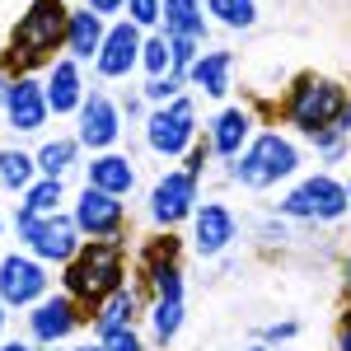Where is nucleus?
<instances>
[{"mask_svg": "<svg viewBox=\"0 0 351 351\" xmlns=\"http://www.w3.org/2000/svg\"><path fill=\"white\" fill-rule=\"evenodd\" d=\"M0 351H33V347H28V342H5Z\"/></svg>", "mask_w": 351, "mask_h": 351, "instance_id": "obj_39", "label": "nucleus"}, {"mask_svg": "<svg viewBox=\"0 0 351 351\" xmlns=\"http://www.w3.org/2000/svg\"><path fill=\"white\" fill-rule=\"evenodd\" d=\"M75 225H80V234H89V239H122L127 206H122V197L99 192V188L84 183L80 202H75Z\"/></svg>", "mask_w": 351, "mask_h": 351, "instance_id": "obj_11", "label": "nucleus"}, {"mask_svg": "<svg viewBox=\"0 0 351 351\" xmlns=\"http://www.w3.org/2000/svg\"><path fill=\"white\" fill-rule=\"evenodd\" d=\"M230 75H234V56L220 47V52H202L197 56V66L188 71V84L202 89L206 99H225V94H230Z\"/></svg>", "mask_w": 351, "mask_h": 351, "instance_id": "obj_18", "label": "nucleus"}, {"mask_svg": "<svg viewBox=\"0 0 351 351\" xmlns=\"http://www.w3.org/2000/svg\"><path fill=\"white\" fill-rule=\"evenodd\" d=\"M47 89L43 80H33V75H14L10 84V99H5V117H10V127L14 132H43V122H47Z\"/></svg>", "mask_w": 351, "mask_h": 351, "instance_id": "obj_15", "label": "nucleus"}, {"mask_svg": "<svg viewBox=\"0 0 351 351\" xmlns=\"http://www.w3.org/2000/svg\"><path fill=\"white\" fill-rule=\"evenodd\" d=\"M80 324H84V314H80V304H75L71 295L38 300V304H33V314H28V332H33L43 347H56L61 337H71Z\"/></svg>", "mask_w": 351, "mask_h": 351, "instance_id": "obj_14", "label": "nucleus"}, {"mask_svg": "<svg viewBox=\"0 0 351 351\" xmlns=\"http://www.w3.org/2000/svg\"><path fill=\"white\" fill-rule=\"evenodd\" d=\"M141 99L145 104H155V108H164V104H173V99H183V75H155V80H145V89H141Z\"/></svg>", "mask_w": 351, "mask_h": 351, "instance_id": "obj_29", "label": "nucleus"}, {"mask_svg": "<svg viewBox=\"0 0 351 351\" xmlns=\"http://www.w3.org/2000/svg\"><path fill=\"white\" fill-rule=\"evenodd\" d=\"M89 10H94L99 19H108V14H122V10H127V0H89Z\"/></svg>", "mask_w": 351, "mask_h": 351, "instance_id": "obj_35", "label": "nucleus"}, {"mask_svg": "<svg viewBox=\"0 0 351 351\" xmlns=\"http://www.w3.org/2000/svg\"><path fill=\"white\" fill-rule=\"evenodd\" d=\"M66 24H71V10L66 0H33L19 24L10 28V61L19 71H52V52L66 47Z\"/></svg>", "mask_w": 351, "mask_h": 351, "instance_id": "obj_2", "label": "nucleus"}, {"mask_svg": "<svg viewBox=\"0 0 351 351\" xmlns=\"http://www.w3.org/2000/svg\"><path fill=\"white\" fill-rule=\"evenodd\" d=\"M276 211L286 220H342L351 211V197H347V183H337L328 173H314L295 192H286V202Z\"/></svg>", "mask_w": 351, "mask_h": 351, "instance_id": "obj_6", "label": "nucleus"}, {"mask_svg": "<svg viewBox=\"0 0 351 351\" xmlns=\"http://www.w3.org/2000/svg\"><path fill=\"white\" fill-rule=\"evenodd\" d=\"M117 136H122V108L112 104L108 94H84L80 104V145L89 150H112L117 145Z\"/></svg>", "mask_w": 351, "mask_h": 351, "instance_id": "obj_13", "label": "nucleus"}, {"mask_svg": "<svg viewBox=\"0 0 351 351\" xmlns=\"http://www.w3.org/2000/svg\"><path fill=\"white\" fill-rule=\"evenodd\" d=\"M234 239H239V220L225 202H202L192 211V253L197 258H220Z\"/></svg>", "mask_w": 351, "mask_h": 351, "instance_id": "obj_10", "label": "nucleus"}, {"mask_svg": "<svg viewBox=\"0 0 351 351\" xmlns=\"http://www.w3.org/2000/svg\"><path fill=\"white\" fill-rule=\"evenodd\" d=\"M164 38H206V14L202 0H164Z\"/></svg>", "mask_w": 351, "mask_h": 351, "instance_id": "obj_21", "label": "nucleus"}, {"mask_svg": "<svg viewBox=\"0 0 351 351\" xmlns=\"http://www.w3.org/2000/svg\"><path fill=\"white\" fill-rule=\"evenodd\" d=\"M75 351H104V342H94V347H75Z\"/></svg>", "mask_w": 351, "mask_h": 351, "instance_id": "obj_41", "label": "nucleus"}, {"mask_svg": "<svg viewBox=\"0 0 351 351\" xmlns=\"http://www.w3.org/2000/svg\"><path fill=\"white\" fill-rule=\"evenodd\" d=\"M192 211H197V178L188 169H169L150 188V220L160 230H178L183 220H192Z\"/></svg>", "mask_w": 351, "mask_h": 351, "instance_id": "obj_9", "label": "nucleus"}, {"mask_svg": "<svg viewBox=\"0 0 351 351\" xmlns=\"http://www.w3.org/2000/svg\"><path fill=\"white\" fill-rule=\"evenodd\" d=\"M99 342H104V351H145V347H141V332H136L132 324H127V328H112V332H104Z\"/></svg>", "mask_w": 351, "mask_h": 351, "instance_id": "obj_32", "label": "nucleus"}, {"mask_svg": "<svg viewBox=\"0 0 351 351\" xmlns=\"http://www.w3.org/2000/svg\"><path fill=\"white\" fill-rule=\"evenodd\" d=\"M47 351H52V347H47Z\"/></svg>", "mask_w": 351, "mask_h": 351, "instance_id": "obj_46", "label": "nucleus"}, {"mask_svg": "<svg viewBox=\"0 0 351 351\" xmlns=\"http://www.w3.org/2000/svg\"><path fill=\"white\" fill-rule=\"evenodd\" d=\"M337 132H342V136H351V104L342 108V117H337Z\"/></svg>", "mask_w": 351, "mask_h": 351, "instance_id": "obj_37", "label": "nucleus"}, {"mask_svg": "<svg viewBox=\"0 0 351 351\" xmlns=\"http://www.w3.org/2000/svg\"><path fill=\"white\" fill-rule=\"evenodd\" d=\"M14 225H19V239L28 243V253H33L38 263H61V267H66L84 248L75 216H61V211H52V216H28V211H19Z\"/></svg>", "mask_w": 351, "mask_h": 351, "instance_id": "obj_5", "label": "nucleus"}, {"mask_svg": "<svg viewBox=\"0 0 351 351\" xmlns=\"http://www.w3.org/2000/svg\"><path fill=\"white\" fill-rule=\"evenodd\" d=\"M248 136H253V112L248 108H225L211 127V150L220 160H239L248 150Z\"/></svg>", "mask_w": 351, "mask_h": 351, "instance_id": "obj_17", "label": "nucleus"}, {"mask_svg": "<svg viewBox=\"0 0 351 351\" xmlns=\"http://www.w3.org/2000/svg\"><path fill=\"white\" fill-rule=\"evenodd\" d=\"M47 286H52L47 263H38L33 253H10V258H0V300H5L10 309H24V304L47 300Z\"/></svg>", "mask_w": 351, "mask_h": 351, "instance_id": "obj_8", "label": "nucleus"}, {"mask_svg": "<svg viewBox=\"0 0 351 351\" xmlns=\"http://www.w3.org/2000/svg\"><path fill=\"white\" fill-rule=\"evenodd\" d=\"M188 319V304L183 300H155V309H150V328H155V342L169 347L173 337H178V328Z\"/></svg>", "mask_w": 351, "mask_h": 351, "instance_id": "obj_25", "label": "nucleus"}, {"mask_svg": "<svg viewBox=\"0 0 351 351\" xmlns=\"http://www.w3.org/2000/svg\"><path fill=\"white\" fill-rule=\"evenodd\" d=\"M47 108L52 117H66V112H80L84 104V80H80V61H52V71H47Z\"/></svg>", "mask_w": 351, "mask_h": 351, "instance_id": "obj_16", "label": "nucleus"}, {"mask_svg": "<svg viewBox=\"0 0 351 351\" xmlns=\"http://www.w3.org/2000/svg\"><path fill=\"white\" fill-rule=\"evenodd\" d=\"M347 89L337 80H324V75H300L286 94V122L300 127L304 136L324 132V127H337V117L347 108Z\"/></svg>", "mask_w": 351, "mask_h": 351, "instance_id": "obj_4", "label": "nucleus"}, {"mask_svg": "<svg viewBox=\"0 0 351 351\" xmlns=\"http://www.w3.org/2000/svg\"><path fill=\"white\" fill-rule=\"evenodd\" d=\"M206 160H211V145H192V150H188V173H192V178L206 173Z\"/></svg>", "mask_w": 351, "mask_h": 351, "instance_id": "obj_34", "label": "nucleus"}, {"mask_svg": "<svg viewBox=\"0 0 351 351\" xmlns=\"http://www.w3.org/2000/svg\"><path fill=\"white\" fill-rule=\"evenodd\" d=\"M248 351H267V347H263V342H258V347H248Z\"/></svg>", "mask_w": 351, "mask_h": 351, "instance_id": "obj_43", "label": "nucleus"}, {"mask_svg": "<svg viewBox=\"0 0 351 351\" xmlns=\"http://www.w3.org/2000/svg\"><path fill=\"white\" fill-rule=\"evenodd\" d=\"M136 319V291H112L104 304H99V314H94V332L104 337V332H112V328H127Z\"/></svg>", "mask_w": 351, "mask_h": 351, "instance_id": "obj_22", "label": "nucleus"}, {"mask_svg": "<svg viewBox=\"0 0 351 351\" xmlns=\"http://www.w3.org/2000/svg\"><path fill=\"white\" fill-rule=\"evenodd\" d=\"M0 230H5V220H0Z\"/></svg>", "mask_w": 351, "mask_h": 351, "instance_id": "obj_45", "label": "nucleus"}, {"mask_svg": "<svg viewBox=\"0 0 351 351\" xmlns=\"http://www.w3.org/2000/svg\"><path fill=\"white\" fill-rule=\"evenodd\" d=\"M145 145L155 155H164V160L188 155L197 145V108H192V99H173V104L150 112L145 117Z\"/></svg>", "mask_w": 351, "mask_h": 351, "instance_id": "obj_7", "label": "nucleus"}, {"mask_svg": "<svg viewBox=\"0 0 351 351\" xmlns=\"http://www.w3.org/2000/svg\"><path fill=\"white\" fill-rule=\"evenodd\" d=\"M337 351H351V324L342 328V332H337Z\"/></svg>", "mask_w": 351, "mask_h": 351, "instance_id": "obj_38", "label": "nucleus"}, {"mask_svg": "<svg viewBox=\"0 0 351 351\" xmlns=\"http://www.w3.org/2000/svg\"><path fill=\"white\" fill-rule=\"evenodd\" d=\"M127 19L136 28H155L164 19V0H127Z\"/></svg>", "mask_w": 351, "mask_h": 351, "instance_id": "obj_31", "label": "nucleus"}, {"mask_svg": "<svg viewBox=\"0 0 351 351\" xmlns=\"http://www.w3.org/2000/svg\"><path fill=\"white\" fill-rule=\"evenodd\" d=\"M75 155H80V141H71V136H52L33 160H38V173H43V178H61V173L75 164Z\"/></svg>", "mask_w": 351, "mask_h": 351, "instance_id": "obj_24", "label": "nucleus"}, {"mask_svg": "<svg viewBox=\"0 0 351 351\" xmlns=\"http://www.w3.org/2000/svg\"><path fill=\"white\" fill-rule=\"evenodd\" d=\"M5 309H10V304H5V300H0V332H5V319H10V314H5Z\"/></svg>", "mask_w": 351, "mask_h": 351, "instance_id": "obj_40", "label": "nucleus"}, {"mask_svg": "<svg viewBox=\"0 0 351 351\" xmlns=\"http://www.w3.org/2000/svg\"><path fill=\"white\" fill-rule=\"evenodd\" d=\"M33 183H38V160L24 150H0V188L28 192Z\"/></svg>", "mask_w": 351, "mask_h": 351, "instance_id": "obj_23", "label": "nucleus"}, {"mask_svg": "<svg viewBox=\"0 0 351 351\" xmlns=\"http://www.w3.org/2000/svg\"><path fill=\"white\" fill-rule=\"evenodd\" d=\"M347 291H351V263H347Z\"/></svg>", "mask_w": 351, "mask_h": 351, "instance_id": "obj_42", "label": "nucleus"}, {"mask_svg": "<svg viewBox=\"0 0 351 351\" xmlns=\"http://www.w3.org/2000/svg\"><path fill=\"white\" fill-rule=\"evenodd\" d=\"M309 141H314V150H319L328 164H337L342 155H347V136L337 132V127H324V132H314Z\"/></svg>", "mask_w": 351, "mask_h": 351, "instance_id": "obj_30", "label": "nucleus"}, {"mask_svg": "<svg viewBox=\"0 0 351 351\" xmlns=\"http://www.w3.org/2000/svg\"><path fill=\"white\" fill-rule=\"evenodd\" d=\"M104 38H108L104 19L94 10H75L71 24H66V52H71V61H94L99 47H104Z\"/></svg>", "mask_w": 351, "mask_h": 351, "instance_id": "obj_19", "label": "nucleus"}, {"mask_svg": "<svg viewBox=\"0 0 351 351\" xmlns=\"http://www.w3.org/2000/svg\"><path fill=\"white\" fill-rule=\"evenodd\" d=\"M141 47H145L141 28H136L132 19H122V24L108 28L104 47H99V56H94V71H99L104 80H122V75H132L136 66H141Z\"/></svg>", "mask_w": 351, "mask_h": 351, "instance_id": "obj_12", "label": "nucleus"}, {"mask_svg": "<svg viewBox=\"0 0 351 351\" xmlns=\"http://www.w3.org/2000/svg\"><path fill=\"white\" fill-rule=\"evenodd\" d=\"M122 276H127V239H89L61 271L66 295L75 304H104L112 291H122Z\"/></svg>", "mask_w": 351, "mask_h": 351, "instance_id": "obj_1", "label": "nucleus"}, {"mask_svg": "<svg viewBox=\"0 0 351 351\" xmlns=\"http://www.w3.org/2000/svg\"><path fill=\"white\" fill-rule=\"evenodd\" d=\"M295 332H300V324H291V319L286 324H267L263 328V342H291Z\"/></svg>", "mask_w": 351, "mask_h": 351, "instance_id": "obj_33", "label": "nucleus"}, {"mask_svg": "<svg viewBox=\"0 0 351 351\" xmlns=\"http://www.w3.org/2000/svg\"><path fill=\"white\" fill-rule=\"evenodd\" d=\"M61 197H66L61 178H38V183L24 192V206H19V211H28V216H52V211H61Z\"/></svg>", "mask_w": 351, "mask_h": 351, "instance_id": "obj_26", "label": "nucleus"}, {"mask_svg": "<svg viewBox=\"0 0 351 351\" xmlns=\"http://www.w3.org/2000/svg\"><path fill=\"white\" fill-rule=\"evenodd\" d=\"M347 197H351V183H347Z\"/></svg>", "mask_w": 351, "mask_h": 351, "instance_id": "obj_44", "label": "nucleus"}, {"mask_svg": "<svg viewBox=\"0 0 351 351\" xmlns=\"http://www.w3.org/2000/svg\"><path fill=\"white\" fill-rule=\"evenodd\" d=\"M206 14H216V24H225V28L258 24V5L253 0H206Z\"/></svg>", "mask_w": 351, "mask_h": 351, "instance_id": "obj_27", "label": "nucleus"}, {"mask_svg": "<svg viewBox=\"0 0 351 351\" xmlns=\"http://www.w3.org/2000/svg\"><path fill=\"white\" fill-rule=\"evenodd\" d=\"M141 66H145V75H150V80L173 71V47H169V38H164V33L145 38V47H141Z\"/></svg>", "mask_w": 351, "mask_h": 351, "instance_id": "obj_28", "label": "nucleus"}, {"mask_svg": "<svg viewBox=\"0 0 351 351\" xmlns=\"http://www.w3.org/2000/svg\"><path fill=\"white\" fill-rule=\"evenodd\" d=\"M10 84H14V80H10V71L0 66V108H5V99H10Z\"/></svg>", "mask_w": 351, "mask_h": 351, "instance_id": "obj_36", "label": "nucleus"}, {"mask_svg": "<svg viewBox=\"0 0 351 351\" xmlns=\"http://www.w3.org/2000/svg\"><path fill=\"white\" fill-rule=\"evenodd\" d=\"M295 169H300L295 141L281 136V132H263V136H253L248 150L230 164V178H234L239 188L263 192V188H271V183H281V178H291Z\"/></svg>", "mask_w": 351, "mask_h": 351, "instance_id": "obj_3", "label": "nucleus"}, {"mask_svg": "<svg viewBox=\"0 0 351 351\" xmlns=\"http://www.w3.org/2000/svg\"><path fill=\"white\" fill-rule=\"evenodd\" d=\"M89 188L112 192V197H127V192L136 188V164L127 160V155L104 150L99 160H89Z\"/></svg>", "mask_w": 351, "mask_h": 351, "instance_id": "obj_20", "label": "nucleus"}]
</instances>
